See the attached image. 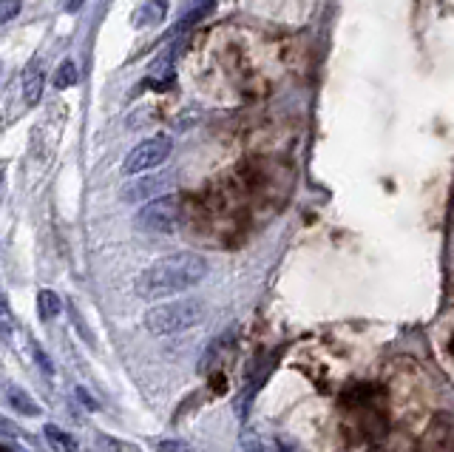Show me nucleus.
I'll return each instance as SVG.
<instances>
[{"mask_svg":"<svg viewBox=\"0 0 454 452\" xmlns=\"http://www.w3.org/2000/svg\"><path fill=\"white\" fill-rule=\"evenodd\" d=\"M12 336V322L6 316H0V339H9Z\"/></svg>","mask_w":454,"mask_h":452,"instance_id":"18","label":"nucleus"},{"mask_svg":"<svg viewBox=\"0 0 454 452\" xmlns=\"http://www.w3.org/2000/svg\"><path fill=\"white\" fill-rule=\"evenodd\" d=\"M205 276H207V262L199 253L182 251V253H171V256L157 259L154 265H148L134 279V290L139 299L160 301V299L185 293L188 287H196Z\"/></svg>","mask_w":454,"mask_h":452,"instance_id":"1","label":"nucleus"},{"mask_svg":"<svg viewBox=\"0 0 454 452\" xmlns=\"http://www.w3.org/2000/svg\"><path fill=\"white\" fill-rule=\"evenodd\" d=\"M54 89H71L74 83H77V63L74 60H63L60 65H57V71H54Z\"/></svg>","mask_w":454,"mask_h":452,"instance_id":"11","label":"nucleus"},{"mask_svg":"<svg viewBox=\"0 0 454 452\" xmlns=\"http://www.w3.org/2000/svg\"><path fill=\"white\" fill-rule=\"evenodd\" d=\"M43 89H46V74L40 68H34L32 74L23 77V103L26 106H37L40 97H43Z\"/></svg>","mask_w":454,"mask_h":452,"instance_id":"8","label":"nucleus"},{"mask_svg":"<svg viewBox=\"0 0 454 452\" xmlns=\"http://www.w3.org/2000/svg\"><path fill=\"white\" fill-rule=\"evenodd\" d=\"M6 398H9V404H12V410H18L20 415H29V418H40V407L34 404V398L29 396V393H23V390H18V387H9L6 390Z\"/></svg>","mask_w":454,"mask_h":452,"instance_id":"9","label":"nucleus"},{"mask_svg":"<svg viewBox=\"0 0 454 452\" xmlns=\"http://www.w3.org/2000/svg\"><path fill=\"white\" fill-rule=\"evenodd\" d=\"M171 151H174V139L168 134L150 137V139H145V142H139L136 148L128 151V157L122 163V174L136 177V174L154 171V168H160L171 157Z\"/></svg>","mask_w":454,"mask_h":452,"instance_id":"4","label":"nucleus"},{"mask_svg":"<svg viewBox=\"0 0 454 452\" xmlns=\"http://www.w3.org/2000/svg\"><path fill=\"white\" fill-rule=\"evenodd\" d=\"M43 435H46V441H48V446L54 452H77L80 449L77 438H74L71 432H65V429H60L57 424H46L43 427Z\"/></svg>","mask_w":454,"mask_h":452,"instance_id":"7","label":"nucleus"},{"mask_svg":"<svg viewBox=\"0 0 454 452\" xmlns=\"http://www.w3.org/2000/svg\"><path fill=\"white\" fill-rule=\"evenodd\" d=\"M242 452H273V446H270L261 435L245 432V435H242Z\"/></svg>","mask_w":454,"mask_h":452,"instance_id":"13","label":"nucleus"},{"mask_svg":"<svg viewBox=\"0 0 454 452\" xmlns=\"http://www.w3.org/2000/svg\"><path fill=\"white\" fill-rule=\"evenodd\" d=\"M4 177H6V165L0 163V182H4Z\"/></svg>","mask_w":454,"mask_h":452,"instance_id":"20","label":"nucleus"},{"mask_svg":"<svg viewBox=\"0 0 454 452\" xmlns=\"http://www.w3.org/2000/svg\"><path fill=\"white\" fill-rule=\"evenodd\" d=\"M205 301L196 296L176 299V301H162V305L150 308L145 313V327L154 336H176L182 330L196 327L205 319Z\"/></svg>","mask_w":454,"mask_h":452,"instance_id":"2","label":"nucleus"},{"mask_svg":"<svg viewBox=\"0 0 454 452\" xmlns=\"http://www.w3.org/2000/svg\"><path fill=\"white\" fill-rule=\"evenodd\" d=\"M227 341H231V330H227L221 339H216V341H213V344L205 350V356H202V361H199V372H207V370H210V367L219 361V353H221V347H224Z\"/></svg>","mask_w":454,"mask_h":452,"instance_id":"12","label":"nucleus"},{"mask_svg":"<svg viewBox=\"0 0 454 452\" xmlns=\"http://www.w3.org/2000/svg\"><path fill=\"white\" fill-rule=\"evenodd\" d=\"M77 398L83 401V407H86V410H94V413L100 410V404H97V401H94V398H91V396L83 390V387H77Z\"/></svg>","mask_w":454,"mask_h":452,"instance_id":"17","label":"nucleus"},{"mask_svg":"<svg viewBox=\"0 0 454 452\" xmlns=\"http://www.w3.org/2000/svg\"><path fill=\"white\" fill-rule=\"evenodd\" d=\"M157 452H190V446H188L185 441H176V438H165V441H160Z\"/></svg>","mask_w":454,"mask_h":452,"instance_id":"16","label":"nucleus"},{"mask_svg":"<svg viewBox=\"0 0 454 452\" xmlns=\"http://www.w3.org/2000/svg\"><path fill=\"white\" fill-rule=\"evenodd\" d=\"M80 6H83V0H68V6H65V9H68V12H77Z\"/></svg>","mask_w":454,"mask_h":452,"instance_id":"19","label":"nucleus"},{"mask_svg":"<svg viewBox=\"0 0 454 452\" xmlns=\"http://www.w3.org/2000/svg\"><path fill=\"white\" fill-rule=\"evenodd\" d=\"M179 219H182V202L176 194H162L157 199H150L134 216L136 228L148 234H174L179 228Z\"/></svg>","mask_w":454,"mask_h":452,"instance_id":"3","label":"nucleus"},{"mask_svg":"<svg viewBox=\"0 0 454 452\" xmlns=\"http://www.w3.org/2000/svg\"><path fill=\"white\" fill-rule=\"evenodd\" d=\"M171 185H174V174H136L131 182L119 188V199L128 205H139L168 194Z\"/></svg>","mask_w":454,"mask_h":452,"instance_id":"5","label":"nucleus"},{"mask_svg":"<svg viewBox=\"0 0 454 452\" xmlns=\"http://www.w3.org/2000/svg\"><path fill=\"white\" fill-rule=\"evenodd\" d=\"M32 358H34V364H37L46 375H54V364H51V358L46 356V350H43L37 341H32Z\"/></svg>","mask_w":454,"mask_h":452,"instance_id":"15","label":"nucleus"},{"mask_svg":"<svg viewBox=\"0 0 454 452\" xmlns=\"http://www.w3.org/2000/svg\"><path fill=\"white\" fill-rule=\"evenodd\" d=\"M23 0H0V23H9L20 15Z\"/></svg>","mask_w":454,"mask_h":452,"instance_id":"14","label":"nucleus"},{"mask_svg":"<svg viewBox=\"0 0 454 452\" xmlns=\"http://www.w3.org/2000/svg\"><path fill=\"white\" fill-rule=\"evenodd\" d=\"M37 310H40V319L43 322H48V319H54V316H60V310H63V301H60V296L54 293V290H40L37 293Z\"/></svg>","mask_w":454,"mask_h":452,"instance_id":"10","label":"nucleus"},{"mask_svg":"<svg viewBox=\"0 0 454 452\" xmlns=\"http://www.w3.org/2000/svg\"><path fill=\"white\" fill-rule=\"evenodd\" d=\"M168 15V0H145V4L131 15L134 26H157Z\"/></svg>","mask_w":454,"mask_h":452,"instance_id":"6","label":"nucleus"}]
</instances>
